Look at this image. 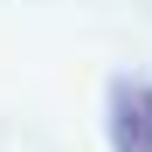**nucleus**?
<instances>
[{"label": "nucleus", "mask_w": 152, "mask_h": 152, "mask_svg": "<svg viewBox=\"0 0 152 152\" xmlns=\"http://www.w3.org/2000/svg\"><path fill=\"white\" fill-rule=\"evenodd\" d=\"M111 145L152 152V83H132V76L111 83Z\"/></svg>", "instance_id": "f257e3e1"}]
</instances>
